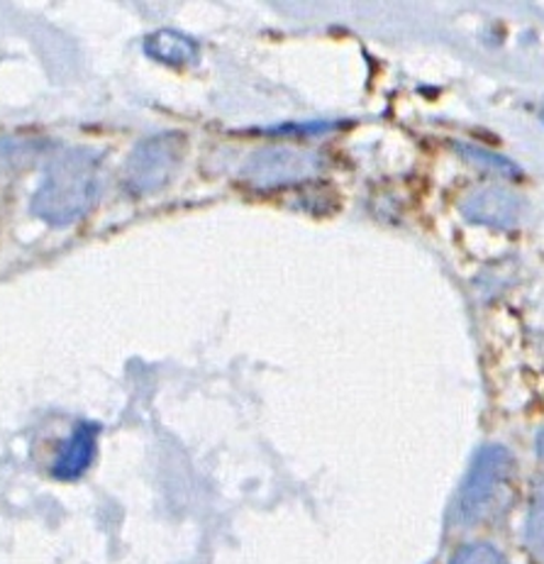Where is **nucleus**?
Returning a JSON list of instances; mask_svg holds the SVG:
<instances>
[{"label":"nucleus","instance_id":"423d86ee","mask_svg":"<svg viewBox=\"0 0 544 564\" xmlns=\"http://www.w3.org/2000/svg\"><path fill=\"white\" fill-rule=\"evenodd\" d=\"M98 433L100 427L96 423H78L74 427L72 437L66 440L64 449L56 457L52 474L56 479H64V481H72L78 479L81 474L90 467V462L96 457V443H98Z\"/></svg>","mask_w":544,"mask_h":564},{"label":"nucleus","instance_id":"9b49d317","mask_svg":"<svg viewBox=\"0 0 544 564\" xmlns=\"http://www.w3.org/2000/svg\"><path fill=\"white\" fill-rule=\"evenodd\" d=\"M537 453H540V457L544 459V431H542L540 437H537Z\"/></svg>","mask_w":544,"mask_h":564},{"label":"nucleus","instance_id":"1a4fd4ad","mask_svg":"<svg viewBox=\"0 0 544 564\" xmlns=\"http://www.w3.org/2000/svg\"><path fill=\"white\" fill-rule=\"evenodd\" d=\"M451 564H505L503 555L491 545L476 543V545H467L461 547Z\"/></svg>","mask_w":544,"mask_h":564},{"label":"nucleus","instance_id":"6e6552de","mask_svg":"<svg viewBox=\"0 0 544 564\" xmlns=\"http://www.w3.org/2000/svg\"><path fill=\"white\" fill-rule=\"evenodd\" d=\"M525 545L540 564H544V479L535 491L525 525Z\"/></svg>","mask_w":544,"mask_h":564},{"label":"nucleus","instance_id":"39448f33","mask_svg":"<svg viewBox=\"0 0 544 564\" xmlns=\"http://www.w3.org/2000/svg\"><path fill=\"white\" fill-rule=\"evenodd\" d=\"M461 213L471 223L491 228H513L520 220V200L503 188H481L461 203Z\"/></svg>","mask_w":544,"mask_h":564},{"label":"nucleus","instance_id":"7ed1b4c3","mask_svg":"<svg viewBox=\"0 0 544 564\" xmlns=\"http://www.w3.org/2000/svg\"><path fill=\"white\" fill-rule=\"evenodd\" d=\"M184 156V138L176 132H164L140 142L124 162V186L134 196H150L164 188L176 174Z\"/></svg>","mask_w":544,"mask_h":564},{"label":"nucleus","instance_id":"20e7f679","mask_svg":"<svg viewBox=\"0 0 544 564\" xmlns=\"http://www.w3.org/2000/svg\"><path fill=\"white\" fill-rule=\"evenodd\" d=\"M320 169L323 160L315 152L271 147V150H262L249 156L242 176L254 188H279L308 182Z\"/></svg>","mask_w":544,"mask_h":564},{"label":"nucleus","instance_id":"f03ea898","mask_svg":"<svg viewBox=\"0 0 544 564\" xmlns=\"http://www.w3.org/2000/svg\"><path fill=\"white\" fill-rule=\"evenodd\" d=\"M510 471H513V455L501 445H486L474 457L467 479H464L457 499L451 503V523L459 528L481 523L498 491L508 484Z\"/></svg>","mask_w":544,"mask_h":564},{"label":"nucleus","instance_id":"9d476101","mask_svg":"<svg viewBox=\"0 0 544 564\" xmlns=\"http://www.w3.org/2000/svg\"><path fill=\"white\" fill-rule=\"evenodd\" d=\"M459 150L464 152V156L467 160L481 164V166H491L493 172H503V174H515V166L510 164L508 160H503V156H496V154H486L483 150H479V147H459Z\"/></svg>","mask_w":544,"mask_h":564},{"label":"nucleus","instance_id":"f257e3e1","mask_svg":"<svg viewBox=\"0 0 544 564\" xmlns=\"http://www.w3.org/2000/svg\"><path fill=\"white\" fill-rule=\"evenodd\" d=\"M100 186V154L86 147L64 150L47 164L32 196V213L50 225H72L96 206Z\"/></svg>","mask_w":544,"mask_h":564},{"label":"nucleus","instance_id":"0eeeda50","mask_svg":"<svg viewBox=\"0 0 544 564\" xmlns=\"http://www.w3.org/2000/svg\"><path fill=\"white\" fill-rule=\"evenodd\" d=\"M144 52L166 66H186L196 59L198 44L176 30H159L146 37Z\"/></svg>","mask_w":544,"mask_h":564}]
</instances>
